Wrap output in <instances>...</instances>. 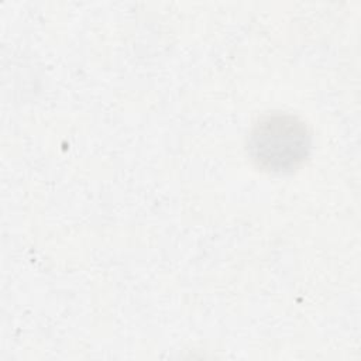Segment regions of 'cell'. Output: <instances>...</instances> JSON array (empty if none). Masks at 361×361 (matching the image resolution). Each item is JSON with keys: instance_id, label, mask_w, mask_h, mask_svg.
I'll use <instances>...</instances> for the list:
<instances>
[{"instance_id": "cell-1", "label": "cell", "mask_w": 361, "mask_h": 361, "mask_svg": "<svg viewBox=\"0 0 361 361\" xmlns=\"http://www.w3.org/2000/svg\"><path fill=\"white\" fill-rule=\"evenodd\" d=\"M312 145L306 124L289 113L262 116L248 135V154L255 165L274 173H285L300 166Z\"/></svg>"}]
</instances>
